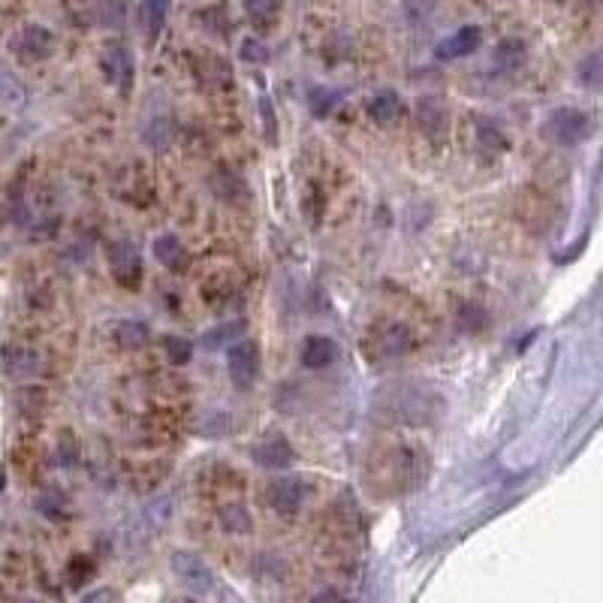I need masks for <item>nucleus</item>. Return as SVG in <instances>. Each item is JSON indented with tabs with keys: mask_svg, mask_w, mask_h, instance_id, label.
<instances>
[{
	"mask_svg": "<svg viewBox=\"0 0 603 603\" xmlns=\"http://www.w3.org/2000/svg\"><path fill=\"white\" fill-rule=\"evenodd\" d=\"M378 411L404 426H435L444 417V395L429 383H395L380 395Z\"/></svg>",
	"mask_w": 603,
	"mask_h": 603,
	"instance_id": "f257e3e1",
	"label": "nucleus"
},
{
	"mask_svg": "<svg viewBox=\"0 0 603 603\" xmlns=\"http://www.w3.org/2000/svg\"><path fill=\"white\" fill-rule=\"evenodd\" d=\"M594 121L589 112L576 109V106H558V109L549 112V118L543 121V136L556 145H580L591 136Z\"/></svg>",
	"mask_w": 603,
	"mask_h": 603,
	"instance_id": "f03ea898",
	"label": "nucleus"
},
{
	"mask_svg": "<svg viewBox=\"0 0 603 603\" xmlns=\"http://www.w3.org/2000/svg\"><path fill=\"white\" fill-rule=\"evenodd\" d=\"M226 371H230V380L235 389L248 393L251 386L259 380V371H263V356H259V344L257 341H239L226 350Z\"/></svg>",
	"mask_w": 603,
	"mask_h": 603,
	"instance_id": "7ed1b4c3",
	"label": "nucleus"
},
{
	"mask_svg": "<svg viewBox=\"0 0 603 603\" xmlns=\"http://www.w3.org/2000/svg\"><path fill=\"white\" fill-rule=\"evenodd\" d=\"M100 70L109 85H115L121 94H127L136 79L133 48L121 43V39H109V43L100 48Z\"/></svg>",
	"mask_w": 603,
	"mask_h": 603,
	"instance_id": "20e7f679",
	"label": "nucleus"
},
{
	"mask_svg": "<svg viewBox=\"0 0 603 603\" xmlns=\"http://www.w3.org/2000/svg\"><path fill=\"white\" fill-rule=\"evenodd\" d=\"M106 263H109V272H112V278H115L118 287L140 290V284H142V254H140V248H136L133 242H127V239L112 242L109 248H106Z\"/></svg>",
	"mask_w": 603,
	"mask_h": 603,
	"instance_id": "39448f33",
	"label": "nucleus"
},
{
	"mask_svg": "<svg viewBox=\"0 0 603 603\" xmlns=\"http://www.w3.org/2000/svg\"><path fill=\"white\" fill-rule=\"evenodd\" d=\"M169 570H173L175 580L193 594H208L215 589V573H211V567L206 565V558H200L197 552L175 549L173 556H169Z\"/></svg>",
	"mask_w": 603,
	"mask_h": 603,
	"instance_id": "423d86ee",
	"label": "nucleus"
},
{
	"mask_svg": "<svg viewBox=\"0 0 603 603\" xmlns=\"http://www.w3.org/2000/svg\"><path fill=\"white\" fill-rule=\"evenodd\" d=\"M10 52L24 64H39L48 61L55 52V34L43 24H24L10 39Z\"/></svg>",
	"mask_w": 603,
	"mask_h": 603,
	"instance_id": "0eeeda50",
	"label": "nucleus"
},
{
	"mask_svg": "<svg viewBox=\"0 0 603 603\" xmlns=\"http://www.w3.org/2000/svg\"><path fill=\"white\" fill-rule=\"evenodd\" d=\"M413 344V332L404 323H389L365 341V353H371L374 360H398L404 356Z\"/></svg>",
	"mask_w": 603,
	"mask_h": 603,
	"instance_id": "6e6552de",
	"label": "nucleus"
},
{
	"mask_svg": "<svg viewBox=\"0 0 603 603\" xmlns=\"http://www.w3.org/2000/svg\"><path fill=\"white\" fill-rule=\"evenodd\" d=\"M266 501L281 516H293L305 501V483L299 477H275L266 486Z\"/></svg>",
	"mask_w": 603,
	"mask_h": 603,
	"instance_id": "1a4fd4ad",
	"label": "nucleus"
},
{
	"mask_svg": "<svg viewBox=\"0 0 603 603\" xmlns=\"http://www.w3.org/2000/svg\"><path fill=\"white\" fill-rule=\"evenodd\" d=\"M480 46H483V28L464 24V28L446 34L441 43L435 46V58L437 61H459L464 55H474Z\"/></svg>",
	"mask_w": 603,
	"mask_h": 603,
	"instance_id": "9d476101",
	"label": "nucleus"
},
{
	"mask_svg": "<svg viewBox=\"0 0 603 603\" xmlns=\"http://www.w3.org/2000/svg\"><path fill=\"white\" fill-rule=\"evenodd\" d=\"M193 79L206 91H226V88H233V67L221 55H200L193 61Z\"/></svg>",
	"mask_w": 603,
	"mask_h": 603,
	"instance_id": "9b49d317",
	"label": "nucleus"
},
{
	"mask_svg": "<svg viewBox=\"0 0 603 603\" xmlns=\"http://www.w3.org/2000/svg\"><path fill=\"white\" fill-rule=\"evenodd\" d=\"M251 459L263 471H287L293 468L296 455H293V446L284 437H266V441H257L251 446Z\"/></svg>",
	"mask_w": 603,
	"mask_h": 603,
	"instance_id": "f8f14e48",
	"label": "nucleus"
},
{
	"mask_svg": "<svg viewBox=\"0 0 603 603\" xmlns=\"http://www.w3.org/2000/svg\"><path fill=\"white\" fill-rule=\"evenodd\" d=\"M338 356V344L332 338L326 335H308L305 341H302V350H299V360L305 369L311 371H320L326 369V365H332Z\"/></svg>",
	"mask_w": 603,
	"mask_h": 603,
	"instance_id": "ddd939ff",
	"label": "nucleus"
},
{
	"mask_svg": "<svg viewBox=\"0 0 603 603\" xmlns=\"http://www.w3.org/2000/svg\"><path fill=\"white\" fill-rule=\"evenodd\" d=\"M244 329H248V323L244 320H230V323H221V326H211L208 332H202L200 335V350L202 353L230 350L233 344H239V341L244 338Z\"/></svg>",
	"mask_w": 603,
	"mask_h": 603,
	"instance_id": "4468645a",
	"label": "nucleus"
},
{
	"mask_svg": "<svg viewBox=\"0 0 603 603\" xmlns=\"http://www.w3.org/2000/svg\"><path fill=\"white\" fill-rule=\"evenodd\" d=\"M0 362H4V371L13 380H30L39 374V356L30 347H4Z\"/></svg>",
	"mask_w": 603,
	"mask_h": 603,
	"instance_id": "2eb2a0df",
	"label": "nucleus"
},
{
	"mask_svg": "<svg viewBox=\"0 0 603 603\" xmlns=\"http://www.w3.org/2000/svg\"><path fill=\"white\" fill-rule=\"evenodd\" d=\"M417 124H420L422 133L441 136L446 130V124H450L446 103L437 100V97H422V100H417Z\"/></svg>",
	"mask_w": 603,
	"mask_h": 603,
	"instance_id": "dca6fc26",
	"label": "nucleus"
},
{
	"mask_svg": "<svg viewBox=\"0 0 603 603\" xmlns=\"http://www.w3.org/2000/svg\"><path fill=\"white\" fill-rule=\"evenodd\" d=\"M151 251H154V259H157L163 268H169V272H184L187 259H191V254H187V248L182 244V239H175L173 233L157 235Z\"/></svg>",
	"mask_w": 603,
	"mask_h": 603,
	"instance_id": "f3484780",
	"label": "nucleus"
},
{
	"mask_svg": "<svg viewBox=\"0 0 603 603\" xmlns=\"http://www.w3.org/2000/svg\"><path fill=\"white\" fill-rule=\"evenodd\" d=\"M217 522H221V528L226 534L233 537H244L254 531V519H251V510L244 507V504H224L221 513H217Z\"/></svg>",
	"mask_w": 603,
	"mask_h": 603,
	"instance_id": "a211bd4d",
	"label": "nucleus"
},
{
	"mask_svg": "<svg viewBox=\"0 0 603 603\" xmlns=\"http://www.w3.org/2000/svg\"><path fill=\"white\" fill-rule=\"evenodd\" d=\"M169 6H173V0H142L140 10H136V21H140V30L145 37H154L163 28Z\"/></svg>",
	"mask_w": 603,
	"mask_h": 603,
	"instance_id": "6ab92c4d",
	"label": "nucleus"
},
{
	"mask_svg": "<svg viewBox=\"0 0 603 603\" xmlns=\"http://www.w3.org/2000/svg\"><path fill=\"white\" fill-rule=\"evenodd\" d=\"M0 106L13 112L28 106V88L13 70H0Z\"/></svg>",
	"mask_w": 603,
	"mask_h": 603,
	"instance_id": "aec40b11",
	"label": "nucleus"
},
{
	"mask_svg": "<svg viewBox=\"0 0 603 603\" xmlns=\"http://www.w3.org/2000/svg\"><path fill=\"white\" fill-rule=\"evenodd\" d=\"M91 19L97 24H103V28H118V24H124L127 19V10H130V0H91Z\"/></svg>",
	"mask_w": 603,
	"mask_h": 603,
	"instance_id": "412c9836",
	"label": "nucleus"
},
{
	"mask_svg": "<svg viewBox=\"0 0 603 603\" xmlns=\"http://www.w3.org/2000/svg\"><path fill=\"white\" fill-rule=\"evenodd\" d=\"M149 341H151V332L142 320H121L115 326V344L121 350H142Z\"/></svg>",
	"mask_w": 603,
	"mask_h": 603,
	"instance_id": "4be33fe9",
	"label": "nucleus"
},
{
	"mask_svg": "<svg viewBox=\"0 0 603 603\" xmlns=\"http://www.w3.org/2000/svg\"><path fill=\"white\" fill-rule=\"evenodd\" d=\"M369 115L378 121V124H393V121L402 115V97L393 91H380L369 103Z\"/></svg>",
	"mask_w": 603,
	"mask_h": 603,
	"instance_id": "5701e85b",
	"label": "nucleus"
},
{
	"mask_svg": "<svg viewBox=\"0 0 603 603\" xmlns=\"http://www.w3.org/2000/svg\"><path fill=\"white\" fill-rule=\"evenodd\" d=\"M173 510H175L173 498H169V495H157V498H151L149 504H145L142 519H145V525H149L151 531H160V528L169 525V519H173Z\"/></svg>",
	"mask_w": 603,
	"mask_h": 603,
	"instance_id": "b1692460",
	"label": "nucleus"
},
{
	"mask_svg": "<svg viewBox=\"0 0 603 603\" xmlns=\"http://www.w3.org/2000/svg\"><path fill=\"white\" fill-rule=\"evenodd\" d=\"M477 142L483 145L488 154H498V151H507L510 142L507 136H504V130L495 124V121H486V118H477Z\"/></svg>",
	"mask_w": 603,
	"mask_h": 603,
	"instance_id": "393cba45",
	"label": "nucleus"
},
{
	"mask_svg": "<svg viewBox=\"0 0 603 603\" xmlns=\"http://www.w3.org/2000/svg\"><path fill=\"white\" fill-rule=\"evenodd\" d=\"M338 103H341V91H335V88L329 85H317L308 91V109H311V115L317 118H326Z\"/></svg>",
	"mask_w": 603,
	"mask_h": 603,
	"instance_id": "a878e982",
	"label": "nucleus"
},
{
	"mask_svg": "<svg viewBox=\"0 0 603 603\" xmlns=\"http://www.w3.org/2000/svg\"><path fill=\"white\" fill-rule=\"evenodd\" d=\"M455 323H459V332H464V335H480V332L486 329L488 317L477 302H464L459 314H455Z\"/></svg>",
	"mask_w": 603,
	"mask_h": 603,
	"instance_id": "bb28decb",
	"label": "nucleus"
},
{
	"mask_svg": "<svg viewBox=\"0 0 603 603\" xmlns=\"http://www.w3.org/2000/svg\"><path fill=\"white\" fill-rule=\"evenodd\" d=\"M142 142L149 145V149H154V151H163L169 142H173V121H169L166 115L151 118V124H145Z\"/></svg>",
	"mask_w": 603,
	"mask_h": 603,
	"instance_id": "cd10ccee",
	"label": "nucleus"
},
{
	"mask_svg": "<svg viewBox=\"0 0 603 603\" xmlns=\"http://www.w3.org/2000/svg\"><path fill=\"white\" fill-rule=\"evenodd\" d=\"M525 43L522 39H504V43L495 48V61H498V67L501 70H516V67H522V61H525Z\"/></svg>",
	"mask_w": 603,
	"mask_h": 603,
	"instance_id": "c85d7f7f",
	"label": "nucleus"
},
{
	"mask_svg": "<svg viewBox=\"0 0 603 603\" xmlns=\"http://www.w3.org/2000/svg\"><path fill=\"white\" fill-rule=\"evenodd\" d=\"M576 79H580L582 88H594V91H603V55H589L580 70H576Z\"/></svg>",
	"mask_w": 603,
	"mask_h": 603,
	"instance_id": "c756f323",
	"label": "nucleus"
},
{
	"mask_svg": "<svg viewBox=\"0 0 603 603\" xmlns=\"http://www.w3.org/2000/svg\"><path fill=\"white\" fill-rule=\"evenodd\" d=\"M163 350H166L169 362L187 365V362H191V356H193V341H187L182 335H166V338H163Z\"/></svg>",
	"mask_w": 603,
	"mask_h": 603,
	"instance_id": "7c9ffc66",
	"label": "nucleus"
},
{
	"mask_svg": "<svg viewBox=\"0 0 603 603\" xmlns=\"http://www.w3.org/2000/svg\"><path fill=\"white\" fill-rule=\"evenodd\" d=\"M259 118H263V136L266 142H278V118H275V103L263 94L259 97Z\"/></svg>",
	"mask_w": 603,
	"mask_h": 603,
	"instance_id": "2f4dec72",
	"label": "nucleus"
},
{
	"mask_svg": "<svg viewBox=\"0 0 603 603\" xmlns=\"http://www.w3.org/2000/svg\"><path fill=\"white\" fill-rule=\"evenodd\" d=\"M37 507L48 519H61L64 513H67V501L61 498V492H43V495H39V501H37Z\"/></svg>",
	"mask_w": 603,
	"mask_h": 603,
	"instance_id": "473e14b6",
	"label": "nucleus"
},
{
	"mask_svg": "<svg viewBox=\"0 0 603 603\" xmlns=\"http://www.w3.org/2000/svg\"><path fill=\"white\" fill-rule=\"evenodd\" d=\"M58 462L64 464V468H72V464L79 462V444H76V437H72L70 431H64V435H61V444H58Z\"/></svg>",
	"mask_w": 603,
	"mask_h": 603,
	"instance_id": "72a5a7b5",
	"label": "nucleus"
},
{
	"mask_svg": "<svg viewBox=\"0 0 603 603\" xmlns=\"http://www.w3.org/2000/svg\"><path fill=\"white\" fill-rule=\"evenodd\" d=\"M431 10H435V0H404V13L411 21L422 24L431 15Z\"/></svg>",
	"mask_w": 603,
	"mask_h": 603,
	"instance_id": "f704fd0d",
	"label": "nucleus"
},
{
	"mask_svg": "<svg viewBox=\"0 0 603 603\" xmlns=\"http://www.w3.org/2000/svg\"><path fill=\"white\" fill-rule=\"evenodd\" d=\"M242 58L251 64H263V61H268V48H266V43H259V39L248 37L242 43Z\"/></svg>",
	"mask_w": 603,
	"mask_h": 603,
	"instance_id": "c9c22d12",
	"label": "nucleus"
},
{
	"mask_svg": "<svg viewBox=\"0 0 603 603\" xmlns=\"http://www.w3.org/2000/svg\"><path fill=\"white\" fill-rule=\"evenodd\" d=\"M244 10L254 21H268L272 19V0H244Z\"/></svg>",
	"mask_w": 603,
	"mask_h": 603,
	"instance_id": "e433bc0d",
	"label": "nucleus"
},
{
	"mask_svg": "<svg viewBox=\"0 0 603 603\" xmlns=\"http://www.w3.org/2000/svg\"><path fill=\"white\" fill-rule=\"evenodd\" d=\"M81 603H115V591H112V589H97L91 594H85Z\"/></svg>",
	"mask_w": 603,
	"mask_h": 603,
	"instance_id": "4c0bfd02",
	"label": "nucleus"
},
{
	"mask_svg": "<svg viewBox=\"0 0 603 603\" xmlns=\"http://www.w3.org/2000/svg\"><path fill=\"white\" fill-rule=\"evenodd\" d=\"M308 603H350L344 594H338V591H320L317 598H311Z\"/></svg>",
	"mask_w": 603,
	"mask_h": 603,
	"instance_id": "58836bf2",
	"label": "nucleus"
},
{
	"mask_svg": "<svg viewBox=\"0 0 603 603\" xmlns=\"http://www.w3.org/2000/svg\"><path fill=\"white\" fill-rule=\"evenodd\" d=\"M166 603H202L200 594H173V598H166Z\"/></svg>",
	"mask_w": 603,
	"mask_h": 603,
	"instance_id": "ea45409f",
	"label": "nucleus"
},
{
	"mask_svg": "<svg viewBox=\"0 0 603 603\" xmlns=\"http://www.w3.org/2000/svg\"><path fill=\"white\" fill-rule=\"evenodd\" d=\"M4 486H6V471L0 468V492H4Z\"/></svg>",
	"mask_w": 603,
	"mask_h": 603,
	"instance_id": "a19ab883",
	"label": "nucleus"
}]
</instances>
